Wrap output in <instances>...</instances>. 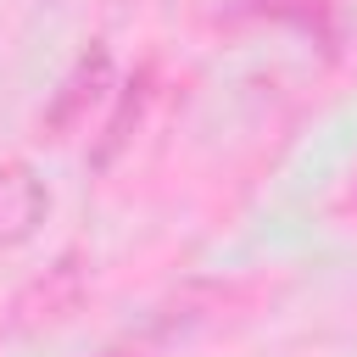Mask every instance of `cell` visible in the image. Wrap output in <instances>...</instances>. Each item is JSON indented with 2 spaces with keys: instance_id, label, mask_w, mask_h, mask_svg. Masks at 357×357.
Segmentation results:
<instances>
[{
  "instance_id": "obj_2",
  "label": "cell",
  "mask_w": 357,
  "mask_h": 357,
  "mask_svg": "<svg viewBox=\"0 0 357 357\" xmlns=\"http://www.w3.org/2000/svg\"><path fill=\"white\" fill-rule=\"evenodd\" d=\"M106 84H112V56L95 45V50L78 61V73L67 78V89L56 95V106H50V134H67L73 123H84V106H95V100L106 95Z\"/></svg>"
},
{
  "instance_id": "obj_1",
  "label": "cell",
  "mask_w": 357,
  "mask_h": 357,
  "mask_svg": "<svg viewBox=\"0 0 357 357\" xmlns=\"http://www.w3.org/2000/svg\"><path fill=\"white\" fill-rule=\"evenodd\" d=\"M45 212H50V195L33 178V167L28 162H6L0 167V245H22L39 229Z\"/></svg>"
},
{
  "instance_id": "obj_3",
  "label": "cell",
  "mask_w": 357,
  "mask_h": 357,
  "mask_svg": "<svg viewBox=\"0 0 357 357\" xmlns=\"http://www.w3.org/2000/svg\"><path fill=\"white\" fill-rule=\"evenodd\" d=\"M112 357H123V351H112Z\"/></svg>"
}]
</instances>
